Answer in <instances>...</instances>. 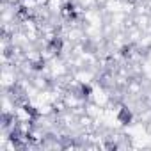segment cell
<instances>
[{"mask_svg": "<svg viewBox=\"0 0 151 151\" xmlns=\"http://www.w3.org/2000/svg\"><path fill=\"white\" fill-rule=\"evenodd\" d=\"M64 2H66V0H48L45 6L48 7V11H50L53 16H60V11H62V7H64Z\"/></svg>", "mask_w": 151, "mask_h": 151, "instance_id": "6da1fadb", "label": "cell"}]
</instances>
